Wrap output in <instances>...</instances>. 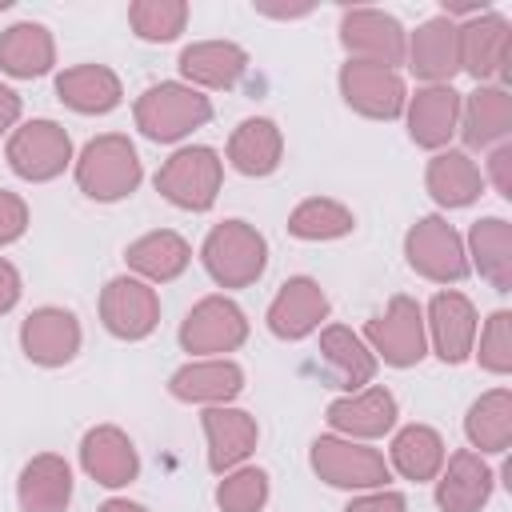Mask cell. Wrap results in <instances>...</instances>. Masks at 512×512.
Returning a JSON list of instances; mask_svg holds the SVG:
<instances>
[{
	"mask_svg": "<svg viewBox=\"0 0 512 512\" xmlns=\"http://www.w3.org/2000/svg\"><path fill=\"white\" fill-rule=\"evenodd\" d=\"M376 364L380 360L372 356V348L348 324L320 328V372H324L328 388H340L344 396L360 392L376 380Z\"/></svg>",
	"mask_w": 512,
	"mask_h": 512,
	"instance_id": "21",
	"label": "cell"
},
{
	"mask_svg": "<svg viewBox=\"0 0 512 512\" xmlns=\"http://www.w3.org/2000/svg\"><path fill=\"white\" fill-rule=\"evenodd\" d=\"M488 176L496 184V192L508 200L512 196V148L508 144H496L492 156H488Z\"/></svg>",
	"mask_w": 512,
	"mask_h": 512,
	"instance_id": "42",
	"label": "cell"
},
{
	"mask_svg": "<svg viewBox=\"0 0 512 512\" xmlns=\"http://www.w3.org/2000/svg\"><path fill=\"white\" fill-rule=\"evenodd\" d=\"M376 360H384L388 368H416L428 356V332H424V308L412 296H392L384 312H376L364 324L360 336Z\"/></svg>",
	"mask_w": 512,
	"mask_h": 512,
	"instance_id": "5",
	"label": "cell"
},
{
	"mask_svg": "<svg viewBox=\"0 0 512 512\" xmlns=\"http://www.w3.org/2000/svg\"><path fill=\"white\" fill-rule=\"evenodd\" d=\"M336 84H340L344 104L352 112L368 116V120H396V116H404L408 88H404V76L392 72V68L364 64V60H344Z\"/></svg>",
	"mask_w": 512,
	"mask_h": 512,
	"instance_id": "13",
	"label": "cell"
},
{
	"mask_svg": "<svg viewBox=\"0 0 512 512\" xmlns=\"http://www.w3.org/2000/svg\"><path fill=\"white\" fill-rule=\"evenodd\" d=\"M216 504L220 512H260L268 504V472L252 464L224 472V480L216 484Z\"/></svg>",
	"mask_w": 512,
	"mask_h": 512,
	"instance_id": "38",
	"label": "cell"
},
{
	"mask_svg": "<svg viewBox=\"0 0 512 512\" xmlns=\"http://www.w3.org/2000/svg\"><path fill=\"white\" fill-rule=\"evenodd\" d=\"M200 428H204V440H208V468L216 476L240 468L256 452V440H260L256 416L244 412V408H232V404L204 408L200 412Z\"/></svg>",
	"mask_w": 512,
	"mask_h": 512,
	"instance_id": "18",
	"label": "cell"
},
{
	"mask_svg": "<svg viewBox=\"0 0 512 512\" xmlns=\"http://www.w3.org/2000/svg\"><path fill=\"white\" fill-rule=\"evenodd\" d=\"M492 488L496 472L488 468V460L472 448H460L444 460L436 476V504L440 512H480L492 500Z\"/></svg>",
	"mask_w": 512,
	"mask_h": 512,
	"instance_id": "24",
	"label": "cell"
},
{
	"mask_svg": "<svg viewBox=\"0 0 512 512\" xmlns=\"http://www.w3.org/2000/svg\"><path fill=\"white\" fill-rule=\"evenodd\" d=\"M20 112H24V100H20V92H16V88H8V84H0V140L16 132V124H20Z\"/></svg>",
	"mask_w": 512,
	"mask_h": 512,
	"instance_id": "44",
	"label": "cell"
},
{
	"mask_svg": "<svg viewBox=\"0 0 512 512\" xmlns=\"http://www.w3.org/2000/svg\"><path fill=\"white\" fill-rule=\"evenodd\" d=\"M20 292H24V280H20L16 264L0 256V316H4V312H12V308L20 304Z\"/></svg>",
	"mask_w": 512,
	"mask_h": 512,
	"instance_id": "43",
	"label": "cell"
},
{
	"mask_svg": "<svg viewBox=\"0 0 512 512\" xmlns=\"http://www.w3.org/2000/svg\"><path fill=\"white\" fill-rule=\"evenodd\" d=\"M80 468L100 488H128L140 476V456H136V444L128 440L124 428L96 424L80 440Z\"/></svg>",
	"mask_w": 512,
	"mask_h": 512,
	"instance_id": "23",
	"label": "cell"
},
{
	"mask_svg": "<svg viewBox=\"0 0 512 512\" xmlns=\"http://www.w3.org/2000/svg\"><path fill=\"white\" fill-rule=\"evenodd\" d=\"M96 512H148V508L136 504V500H124V496H112V500H104Z\"/></svg>",
	"mask_w": 512,
	"mask_h": 512,
	"instance_id": "45",
	"label": "cell"
},
{
	"mask_svg": "<svg viewBox=\"0 0 512 512\" xmlns=\"http://www.w3.org/2000/svg\"><path fill=\"white\" fill-rule=\"evenodd\" d=\"M472 356L492 376H508L512 372V312L508 308H500V312H492L484 320L480 344H472Z\"/></svg>",
	"mask_w": 512,
	"mask_h": 512,
	"instance_id": "39",
	"label": "cell"
},
{
	"mask_svg": "<svg viewBox=\"0 0 512 512\" xmlns=\"http://www.w3.org/2000/svg\"><path fill=\"white\" fill-rule=\"evenodd\" d=\"M404 260L432 284H460L468 276L464 236L444 216H420L404 236Z\"/></svg>",
	"mask_w": 512,
	"mask_h": 512,
	"instance_id": "8",
	"label": "cell"
},
{
	"mask_svg": "<svg viewBox=\"0 0 512 512\" xmlns=\"http://www.w3.org/2000/svg\"><path fill=\"white\" fill-rule=\"evenodd\" d=\"M356 216L348 204L332 200V196H308L288 212V236L308 240V244H324V240H340L352 236Z\"/></svg>",
	"mask_w": 512,
	"mask_h": 512,
	"instance_id": "36",
	"label": "cell"
},
{
	"mask_svg": "<svg viewBox=\"0 0 512 512\" xmlns=\"http://www.w3.org/2000/svg\"><path fill=\"white\" fill-rule=\"evenodd\" d=\"M396 416H400L396 396H392L384 384H368V388H360V392L336 396V400L328 404V412H324V420H328V428H332L336 436L360 440V444L388 436V432L396 428Z\"/></svg>",
	"mask_w": 512,
	"mask_h": 512,
	"instance_id": "17",
	"label": "cell"
},
{
	"mask_svg": "<svg viewBox=\"0 0 512 512\" xmlns=\"http://www.w3.org/2000/svg\"><path fill=\"white\" fill-rule=\"evenodd\" d=\"M244 340H248V316L228 296H204V300H196L188 308L184 324H180V348L188 356H196V360L236 352Z\"/></svg>",
	"mask_w": 512,
	"mask_h": 512,
	"instance_id": "9",
	"label": "cell"
},
{
	"mask_svg": "<svg viewBox=\"0 0 512 512\" xmlns=\"http://www.w3.org/2000/svg\"><path fill=\"white\" fill-rule=\"evenodd\" d=\"M20 512H68L72 504V468L56 452H40L20 468L16 480Z\"/></svg>",
	"mask_w": 512,
	"mask_h": 512,
	"instance_id": "30",
	"label": "cell"
},
{
	"mask_svg": "<svg viewBox=\"0 0 512 512\" xmlns=\"http://www.w3.org/2000/svg\"><path fill=\"white\" fill-rule=\"evenodd\" d=\"M128 24L148 44H168L188 28V4L184 0H136L128 4Z\"/></svg>",
	"mask_w": 512,
	"mask_h": 512,
	"instance_id": "37",
	"label": "cell"
},
{
	"mask_svg": "<svg viewBox=\"0 0 512 512\" xmlns=\"http://www.w3.org/2000/svg\"><path fill=\"white\" fill-rule=\"evenodd\" d=\"M308 464L324 484L344 488V492H376L392 476L384 452L360 440H344V436H316L308 448Z\"/></svg>",
	"mask_w": 512,
	"mask_h": 512,
	"instance_id": "6",
	"label": "cell"
},
{
	"mask_svg": "<svg viewBox=\"0 0 512 512\" xmlns=\"http://www.w3.org/2000/svg\"><path fill=\"white\" fill-rule=\"evenodd\" d=\"M180 76L188 88L196 92H224V88H236L248 72V52L236 44V40H196L180 52L176 60Z\"/></svg>",
	"mask_w": 512,
	"mask_h": 512,
	"instance_id": "25",
	"label": "cell"
},
{
	"mask_svg": "<svg viewBox=\"0 0 512 512\" xmlns=\"http://www.w3.org/2000/svg\"><path fill=\"white\" fill-rule=\"evenodd\" d=\"M56 64V40L44 24L20 20L0 32V72L12 80H36L48 76Z\"/></svg>",
	"mask_w": 512,
	"mask_h": 512,
	"instance_id": "31",
	"label": "cell"
},
{
	"mask_svg": "<svg viewBox=\"0 0 512 512\" xmlns=\"http://www.w3.org/2000/svg\"><path fill=\"white\" fill-rule=\"evenodd\" d=\"M508 56H512L508 16L476 12L468 24H460V72H468L476 84H500L504 88Z\"/></svg>",
	"mask_w": 512,
	"mask_h": 512,
	"instance_id": "12",
	"label": "cell"
},
{
	"mask_svg": "<svg viewBox=\"0 0 512 512\" xmlns=\"http://www.w3.org/2000/svg\"><path fill=\"white\" fill-rule=\"evenodd\" d=\"M456 132L464 136V144L472 152L504 144L508 132H512V96H508V88H500V84H476L460 100V128Z\"/></svg>",
	"mask_w": 512,
	"mask_h": 512,
	"instance_id": "26",
	"label": "cell"
},
{
	"mask_svg": "<svg viewBox=\"0 0 512 512\" xmlns=\"http://www.w3.org/2000/svg\"><path fill=\"white\" fill-rule=\"evenodd\" d=\"M468 268H476L496 292L512 288V224L504 216H484L468 228Z\"/></svg>",
	"mask_w": 512,
	"mask_h": 512,
	"instance_id": "33",
	"label": "cell"
},
{
	"mask_svg": "<svg viewBox=\"0 0 512 512\" xmlns=\"http://www.w3.org/2000/svg\"><path fill=\"white\" fill-rule=\"evenodd\" d=\"M8 168L28 180V184H48L56 176H64V168L72 164V136L64 132V124L40 116V120H24L16 124V132L4 144Z\"/></svg>",
	"mask_w": 512,
	"mask_h": 512,
	"instance_id": "7",
	"label": "cell"
},
{
	"mask_svg": "<svg viewBox=\"0 0 512 512\" xmlns=\"http://www.w3.org/2000/svg\"><path fill=\"white\" fill-rule=\"evenodd\" d=\"M132 116H136V128L148 140L176 144V140L192 136L196 128H204L212 120V100L204 92L188 88L184 80H160V84L140 92Z\"/></svg>",
	"mask_w": 512,
	"mask_h": 512,
	"instance_id": "3",
	"label": "cell"
},
{
	"mask_svg": "<svg viewBox=\"0 0 512 512\" xmlns=\"http://www.w3.org/2000/svg\"><path fill=\"white\" fill-rule=\"evenodd\" d=\"M424 188L440 208H468L480 200L484 192V176L476 168V160L460 148H444L428 160L424 168Z\"/></svg>",
	"mask_w": 512,
	"mask_h": 512,
	"instance_id": "32",
	"label": "cell"
},
{
	"mask_svg": "<svg viewBox=\"0 0 512 512\" xmlns=\"http://www.w3.org/2000/svg\"><path fill=\"white\" fill-rule=\"evenodd\" d=\"M72 172H76V188L96 204H116V200L132 196L144 180V164L136 156V144L124 132L92 136L80 148V156L72 160Z\"/></svg>",
	"mask_w": 512,
	"mask_h": 512,
	"instance_id": "1",
	"label": "cell"
},
{
	"mask_svg": "<svg viewBox=\"0 0 512 512\" xmlns=\"http://www.w3.org/2000/svg\"><path fill=\"white\" fill-rule=\"evenodd\" d=\"M200 264L220 288H252L268 268V240L248 220H220L200 244Z\"/></svg>",
	"mask_w": 512,
	"mask_h": 512,
	"instance_id": "2",
	"label": "cell"
},
{
	"mask_svg": "<svg viewBox=\"0 0 512 512\" xmlns=\"http://www.w3.org/2000/svg\"><path fill=\"white\" fill-rule=\"evenodd\" d=\"M124 264L144 284H168V280L184 276V268L192 264V244L172 228H156L124 248Z\"/></svg>",
	"mask_w": 512,
	"mask_h": 512,
	"instance_id": "29",
	"label": "cell"
},
{
	"mask_svg": "<svg viewBox=\"0 0 512 512\" xmlns=\"http://www.w3.org/2000/svg\"><path fill=\"white\" fill-rule=\"evenodd\" d=\"M168 392L180 404H232L244 392V368L228 356H208V360H188L168 376Z\"/></svg>",
	"mask_w": 512,
	"mask_h": 512,
	"instance_id": "22",
	"label": "cell"
},
{
	"mask_svg": "<svg viewBox=\"0 0 512 512\" xmlns=\"http://www.w3.org/2000/svg\"><path fill=\"white\" fill-rule=\"evenodd\" d=\"M424 332H428V344L432 352L444 360V364H464L472 356V344H476V332H480V316H476V304L456 292V288H444L428 300V316H424Z\"/></svg>",
	"mask_w": 512,
	"mask_h": 512,
	"instance_id": "16",
	"label": "cell"
},
{
	"mask_svg": "<svg viewBox=\"0 0 512 512\" xmlns=\"http://www.w3.org/2000/svg\"><path fill=\"white\" fill-rule=\"evenodd\" d=\"M464 436L472 452L480 456H500L512 444V392L508 388H488L480 400H472L464 416Z\"/></svg>",
	"mask_w": 512,
	"mask_h": 512,
	"instance_id": "35",
	"label": "cell"
},
{
	"mask_svg": "<svg viewBox=\"0 0 512 512\" xmlns=\"http://www.w3.org/2000/svg\"><path fill=\"white\" fill-rule=\"evenodd\" d=\"M344 512H408V500L400 492L376 488V492H360L356 500H348Z\"/></svg>",
	"mask_w": 512,
	"mask_h": 512,
	"instance_id": "41",
	"label": "cell"
},
{
	"mask_svg": "<svg viewBox=\"0 0 512 512\" xmlns=\"http://www.w3.org/2000/svg\"><path fill=\"white\" fill-rule=\"evenodd\" d=\"M84 344V332H80V320L60 308V304H44V308H32L20 324V352L40 364V368H64L76 360Z\"/></svg>",
	"mask_w": 512,
	"mask_h": 512,
	"instance_id": "14",
	"label": "cell"
},
{
	"mask_svg": "<svg viewBox=\"0 0 512 512\" xmlns=\"http://www.w3.org/2000/svg\"><path fill=\"white\" fill-rule=\"evenodd\" d=\"M24 232H28V204H24V196L0 188V248L16 244Z\"/></svg>",
	"mask_w": 512,
	"mask_h": 512,
	"instance_id": "40",
	"label": "cell"
},
{
	"mask_svg": "<svg viewBox=\"0 0 512 512\" xmlns=\"http://www.w3.org/2000/svg\"><path fill=\"white\" fill-rule=\"evenodd\" d=\"M220 184H224V160L208 144L176 148L156 172V192L180 212H208L220 196Z\"/></svg>",
	"mask_w": 512,
	"mask_h": 512,
	"instance_id": "4",
	"label": "cell"
},
{
	"mask_svg": "<svg viewBox=\"0 0 512 512\" xmlns=\"http://www.w3.org/2000/svg\"><path fill=\"white\" fill-rule=\"evenodd\" d=\"M224 156L240 176H252V180L272 176L280 168V160H284V132L268 116H248V120H240L232 128Z\"/></svg>",
	"mask_w": 512,
	"mask_h": 512,
	"instance_id": "28",
	"label": "cell"
},
{
	"mask_svg": "<svg viewBox=\"0 0 512 512\" xmlns=\"http://www.w3.org/2000/svg\"><path fill=\"white\" fill-rule=\"evenodd\" d=\"M460 92L452 84H424L416 88V96H408L404 104V120H408V136L416 148L428 152H444L448 140L460 128Z\"/></svg>",
	"mask_w": 512,
	"mask_h": 512,
	"instance_id": "20",
	"label": "cell"
},
{
	"mask_svg": "<svg viewBox=\"0 0 512 512\" xmlns=\"http://www.w3.org/2000/svg\"><path fill=\"white\" fill-rule=\"evenodd\" d=\"M100 324L108 328V336L136 344L144 336L156 332L160 324V296L152 284H144L140 276H112L100 292Z\"/></svg>",
	"mask_w": 512,
	"mask_h": 512,
	"instance_id": "10",
	"label": "cell"
},
{
	"mask_svg": "<svg viewBox=\"0 0 512 512\" xmlns=\"http://www.w3.org/2000/svg\"><path fill=\"white\" fill-rule=\"evenodd\" d=\"M448 452H444V436L428 424H404L396 436H392V448H388V468H396L404 480H416V484H428L440 476Z\"/></svg>",
	"mask_w": 512,
	"mask_h": 512,
	"instance_id": "34",
	"label": "cell"
},
{
	"mask_svg": "<svg viewBox=\"0 0 512 512\" xmlns=\"http://www.w3.org/2000/svg\"><path fill=\"white\" fill-rule=\"evenodd\" d=\"M404 64L424 80V84H452L460 72V24L452 16H432L424 20L404 48Z\"/></svg>",
	"mask_w": 512,
	"mask_h": 512,
	"instance_id": "19",
	"label": "cell"
},
{
	"mask_svg": "<svg viewBox=\"0 0 512 512\" xmlns=\"http://www.w3.org/2000/svg\"><path fill=\"white\" fill-rule=\"evenodd\" d=\"M340 44H344L348 60H364V64H380V68L396 72L404 64L408 32L400 28L396 16H388L380 8H348L340 16Z\"/></svg>",
	"mask_w": 512,
	"mask_h": 512,
	"instance_id": "11",
	"label": "cell"
},
{
	"mask_svg": "<svg viewBox=\"0 0 512 512\" xmlns=\"http://www.w3.org/2000/svg\"><path fill=\"white\" fill-rule=\"evenodd\" d=\"M328 312H332V304H328L320 280H312V276H288L280 284V292L272 296L264 320H268V332L276 340L296 344V340H308L328 320Z\"/></svg>",
	"mask_w": 512,
	"mask_h": 512,
	"instance_id": "15",
	"label": "cell"
},
{
	"mask_svg": "<svg viewBox=\"0 0 512 512\" xmlns=\"http://www.w3.org/2000/svg\"><path fill=\"white\" fill-rule=\"evenodd\" d=\"M56 100L80 116H104L124 100V84L108 64H72L56 76Z\"/></svg>",
	"mask_w": 512,
	"mask_h": 512,
	"instance_id": "27",
	"label": "cell"
}]
</instances>
